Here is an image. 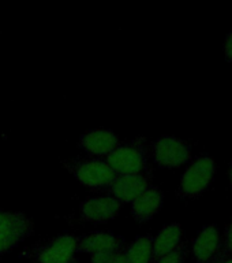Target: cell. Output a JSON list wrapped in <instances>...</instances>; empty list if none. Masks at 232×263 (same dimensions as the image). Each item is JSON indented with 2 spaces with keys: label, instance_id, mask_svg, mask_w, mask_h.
Segmentation results:
<instances>
[{
  "label": "cell",
  "instance_id": "cell-12",
  "mask_svg": "<svg viewBox=\"0 0 232 263\" xmlns=\"http://www.w3.org/2000/svg\"><path fill=\"white\" fill-rule=\"evenodd\" d=\"M163 192L156 186L149 188L131 201V215L137 222H147L159 213L163 205Z\"/></svg>",
  "mask_w": 232,
  "mask_h": 263
},
{
  "label": "cell",
  "instance_id": "cell-17",
  "mask_svg": "<svg viewBox=\"0 0 232 263\" xmlns=\"http://www.w3.org/2000/svg\"><path fill=\"white\" fill-rule=\"evenodd\" d=\"M223 250L225 251V254H232V219L225 232V244Z\"/></svg>",
  "mask_w": 232,
  "mask_h": 263
},
{
  "label": "cell",
  "instance_id": "cell-7",
  "mask_svg": "<svg viewBox=\"0 0 232 263\" xmlns=\"http://www.w3.org/2000/svg\"><path fill=\"white\" fill-rule=\"evenodd\" d=\"M149 186L151 184L147 174H127L115 177V180L106 191L110 193L111 197L120 203H131Z\"/></svg>",
  "mask_w": 232,
  "mask_h": 263
},
{
  "label": "cell",
  "instance_id": "cell-11",
  "mask_svg": "<svg viewBox=\"0 0 232 263\" xmlns=\"http://www.w3.org/2000/svg\"><path fill=\"white\" fill-rule=\"evenodd\" d=\"M220 230L216 225H206L193 241V255L197 263H209L219 252Z\"/></svg>",
  "mask_w": 232,
  "mask_h": 263
},
{
  "label": "cell",
  "instance_id": "cell-10",
  "mask_svg": "<svg viewBox=\"0 0 232 263\" xmlns=\"http://www.w3.org/2000/svg\"><path fill=\"white\" fill-rule=\"evenodd\" d=\"M126 246V240L122 236L110 232H93L82 237H78V254H98L106 251H115Z\"/></svg>",
  "mask_w": 232,
  "mask_h": 263
},
{
  "label": "cell",
  "instance_id": "cell-4",
  "mask_svg": "<svg viewBox=\"0 0 232 263\" xmlns=\"http://www.w3.org/2000/svg\"><path fill=\"white\" fill-rule=\"evenodd\" d=\"M34 233V225L24 213L0 210V255L19 246L20 242Z\"/></svg>",
  "mask_w": 232,
  "mask_h": 263
},
{
  "label": "cell",
  "instance_id": "cell-16",
  "mask_svg": "<svg viewBox=\"0 0 232 263\" xmlns=\"http://www.w3.org/2000/svg\"><path fill=\"white\" fill-rule=\"evenodd\" d=\"M223 48H224L225 58H227L228 61H232V29L227 33V36H225Z\"/></svg>",
  "mask_w": 232,
  "mask_h": 263
},
{
  "label": "cell",
  "instance_id": "cell-9",
  "mask_svg": "<svg viewBox=\"0 0 232 263\" xmlns=\"http://www.w3.org/2000/svg\"><path fill=\"white\" fill-rule=\"evenodd\" d=\"M118 136L110 129H94L82 135L78 147L93 156H108L119 145Z\"/></svg>",
  "mask_w": 232,
  "mask_h": 263
},
{
  "label": "cell",
  "instance_id": "cell-3",
  "mask_svg": "<svg viewBox=\"0 0 232 263\" xmlns=\"http://www.w3.org/2000/svg\"><path fill=\"white\" fill-rule=\"evenodd\" d=\"M77 242L73 234H61L33 247L29 256L33 263H79L74 258Z\"/></svg>",
  "mask_w": 232,
  "mask_h": 263
},
{
  "label": "cell",
  "instance_id": "cell-19",
  "mask_svg": "<svg viewBox=\"0 0 232 263\" xmlns=\"http://www.w3.org/2000/svg\"><path fill=\"white\" fill-rule=\"evenodd\" d=\"M225 258H227V254H225L224 250H221L219 254L213 256V259L210 260V263H223L224 262Z\"/></svg>",
  "mask_w": 232,
  "mask_h": 263
},
{
  "label": "cell",
  "instance_id": "cell-20",
  "mask_svg": "<svg viewBox=\"0 0 232 263\" xmlns=\"http://www.w3.org/2000/svg\"><path fill=\"white\" fill-rule=\"evenodd\" d=\"M228 178H229V184L232 186V160L231 163H229V168H228Z\"/></svg>",
  "mask_w": 232,
  "mask_h": 263
},
{
  "label": "cell",
  "instance_id": "cell-13",
  "mask_svg": "<svg viewBox=\"0 0 232 263\" xmlns=\"http://www.w3.org/2000/svg\"><path fill=\"white\" fill-rule=\"evenodd\" d=\"M182 226L179 223H170L160 230V233L153 238V263L159 258L171 252L180 246Z\"/></svg>",
  "mask_w": 232,
  "mask_h": 263
},
{
  "label": "cell",
  "instance_id": "cell-14",
  "mask_svg": "<svg viewBox=\"0 0 232 263\" xmlns=\"http://www.w3.org/2000/svg\"><path fill=\"white\" fill-rule=\"evenodd\" d=\"M127 263H153V237L143 234L126 246Z\"/></svg>",
  "mask_w": 232,
  "mask_h": 263
},
{
  "label": "cell",
  "instance_id": "cell-8",
  "mask_svg": "<svg viewBox=\"0 0 232 263\" xmlns=\"http://www.w3.org/2000/svg\"><path fill=\"white\" fill-rule=\"evenodd\" d=\"M122 203L114 197H92L82 201L79 217L82 221L92 223H106L118 215Z\"/></svg>",
  "mask_w": 232,
  "mask_h": 263
},
{
  "label": "cell",
  "instance_id": "cell-1",
  "mask_svg": "<svg viewBox=\"0 0 232 263\" xmlns=\"http://www.w3.org/2000/svg\"><path fill=\"white\" fill-rule=\"evenodd\" d=\"M104 162L114 170L116 176L146 174L149 164L145 139L139 137L124 144H119L110 155L106 156Z\"/></svg>",
  "mask_w": 232,
  "mask_h": 263
},
{
  "label": "cell",
  "instance_id": "cell-5",
  "mask_svg": "<svg viewBox=\"0 0 232 263\" xmlns=\"http://www.w3.org/2000/svg\"><path fill=\"white\" fill-rule=\"evenodd\" d=\"M216 170V163L212 156L200 155L188 164L180 178L179 193L182 196L200 195L212 181Z\"/></svg>",
  "mask_w": 232,
  "mask_h": 263
},
{
  "label": "cell",
  "instance_id": "cell-15",
  "mask_svg": "<svg viewBox=\"0 0 232 263\" xmlns=\"http://www.w3.org/2000/svg\"><path fill=\"white\" fill-rule=\"evenodd\" d=\"M184 262V247L179 246L171 252L155 260V263H183Z\"/></svg>",
  "mask_w": 232,
  "mask_h": 263
},
{
  "label": "cell",
  "instance_id": "cell-6",
  "mask_svg": "<svg viewBox=\"0 0 232 263\" xmlns=\"http://www.w3.org/2000/svg\"><path fill=\"white\" fill-rule=\"evenodd\" d=\"M190 155L192 149L187 141L174 136H163L152 144V156L160 167H178L187 162Z\"/></svg>",
  "mask_w": 232,
  "mask_h": 263
},
{
  "label": "cell",
  "instance_id": "cell-2",
  "mask_svg": "<svg viewBox=\"0 0 232 263\" xmlns=\"http://www.w3.org/2000/svg\"><path fill=\"white\" fill-rule=\"evenodd\" d=\"M61 164L79 184L93 191H106L116 177L104 160L69 159L61 160Z\"/></svg>",
  "mask_w": 232,
  "mask_h": 263
},
{
  "label": "cell",
  "instance_id": "cell-18",
  "mask_svg": "<svg viewBox=\"0 0 232 263\" xmlns=\"http://www.w3.org/2000/svg\"><path fill=\"white\" fill-rule=\"evenodd\" d=\"M110 263H127L126 260V246L123 248H119V250L115 251L114 256L111 259Z\"/></svg>",
  "mask_w": 232,
  "mask_h": 263
}]
</instances>
